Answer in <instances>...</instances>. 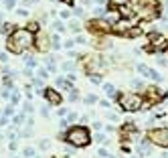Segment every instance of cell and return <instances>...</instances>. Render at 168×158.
<instances>
[{"instance_id": "1", "label": "cell", "mask_w": 168, "mask_h": 158, "mask_svg": "<svg viewBox=\"0 0 168 158\" xmlns=\"http://www.w3.org/2000/svg\"><path fill=\"white\" fill-rule=\"evenodd\" d=\"M33 43H34V37L29 29H16L14 33L8 34V38H6V49L10 53L20 55V53H24L26 49L33 47Z\"/></svg>"}, {"instance_id": "2", "label": "cell", "mask_w": 168, "mask_h": 158, "mask_svg": "<svg viewBox=\"0 0 168 158\" xmlns=\"http://www.w3.org/2000/svg\"><path fill=\"white\" fill-rule=\"evenodd\" d=\"M128 6H130V10L142 20H152L160 14L156 0H128Z\"/></svg>"}, {"instance_id": "3", "label": "cell", "mask_w": 168, "mask_h": 158, "mask_svg": "<svg viewBox=\"0 0 168 158\" xmlns=\"http://www.w3.org/2000/svg\"><path fill=\"white\" fill-rule=\"evenodd\" d=\"M65 142L71 144L73 148H85L91 142V134L85 126H73L65 132Z\"/></svg>"}, {"instance_id": "4", "label": "cell", "mask_w": 168, "mask_h": 158, "mask_svg": "<svg viewBox=\"0 0 168 158\" xmlns=\"http://www.w3.org/2000/svg\"><path fill=\"white\" fill-rule=\"evenodd\" d=\"M118 103H120V107L126 110V111H138L140 107H142V97H140L138 93L128 91V93H120V95H118Z\"/></svg>"}, {"instance_id": "5", "label": "cell", "mask_w": 168, "mask_h": 158, "mask_svg": "<svg viewBox=\"0 0 168 158\" xmlns=\"http://www.w3.org/2000/svg\"><path fill=\"white\" fill-rule=\"evenodd\" d=\"M148 140L154 146H162L168 148V128H154L148 132Z\"/></svg>"}, {"instance_id": "6", "label": "cell", "mask_w": 168, "mask_h": 158, "mask_svg": "<svg viewBox=\"0 0 168 158\" xmlns=\"http://www.w3.org/2000/svg\"><path fill=\"white\" fill-rule=\"evenodd\" d=\"M120 136H122V140H124V142H138V138H140L138 126H136L134 122H128V124L120 130Z\"/></svg>"}, {"instance_id": "7", "label": "cell", "mask_w": 168, "mask_h": 158, "mask_svg": "<svg viewBox=\"0 0 168 158\" xmlns=\"http://www.w3.org/2000/svg\"><path fill=\"white\" fill-rule=\"evenodd\" d=\"M138 73H142L144 77H148V79H154V81H162V75H160L158 71H154L152 67H148V65H144V63H140L138 67Z\"/></svg>"}, {"instance_id": "8", "label": "cell", "mask_w": 168, "mask_h": 158, "mask_svg": "<svg viewBox=\"0 0 168 158\" xmlns=\"http://www.w3.org/2000/svg\"><path fill=\"white\" fill-rule=\"evenodd\" d=\"M43 95H45V99H47L51 105H59V103H61V99H63L61 93H59L57 89H53V87H45Z\"/></svg>"}, {"instance_id": "9", "label": "cell", "mask_w": 168, "mask_h": 158, "mask_svg": "<svg viewBox=\"0 0 168 158\" xmlns=\"http://www.w3.org/2000/svg\"><path fill=\"white\" fill-rule=\"evenodd\" d=\"M146 93H148L150 103H160L166 97V93H162V89H158V87H146Z\"/></svg>"}, {"instance_id": "10", "label": "cell", "mask_w": 168, "mask_h": 158, "mask_svg": "<svg viewBox=\"0 0 168 158\" xmlns=\"http://www.w3.org/2000/svg\"><path fill=\"white\" fill-rule=\"evenodd\" d=\"M34 43H37V49L41 53H45V51H49V49H51V41H49L47 38V34H37V41H34Z\"/></svg>"}, {"instance_id": "11", "label": "cell", "mask_w": 168, "mask_h": 158, "mask_svg": "<svg viewBox=\"0 0 168 158\" xmlns=\"http://www.w3.org/2000/svg\"><path fill=\"white\" fill-rule=\"evenodd\" d=\"M148 154H152V142L150 140H142L138 146V156H148Z\"/></svg>"}, {"instance_id": "12", "label": "cell", "mask_w": 168, "mask_h": 158, "mask_svg": "<svg viewBox=\"0 0 168 158\" xmlns=\"http://www.w3.org/2000/svg\"><path fill=\"white\" fill-rule=\"evenodd\" d=\"M14 24L12 22H0V33H4V34H12L14 33Z\"/></svg>"}, {"instance_id": "13", "label": "cell", "mask_w": 168, "mask_h": 158, "mask_svg": "<svg viewBox=\"0 0 168 158\" xmlns=\"http://www.w3.org/2000/svg\"><path fill=\"white\" fill-rule=\"evenodd\" d=\"M103 91H106L110 97H118V89H115L111 83H103Z\"/></svg>"}, {"instance_id": "14", "label": "cell", "mask_w": 168, "mask_h": 158, "mask_svg": "<svg viewBox=\"0 0 168 158\" xmlns=\"http://www.w3.org/2000/svg\"><path fill=\"white\" fill-rule=\"evenodd\" d=\"M51 29L59 34V33H63V30H65V24H63V20H53V22H51Z\"/></svg>"}, {"instance_id": "15", "label": "cell", "mask_w": 168, "mask_h": 158, "mask_svg": "<svg viewBox=\"0 0 168 158\" xmlns=\"http://www.w3.org/2000/svg\"><path fill=\"white\" fill-rule=\"evenodd\" d=\"M97 95H93V93H89V95H85L83 97V103H87V105H91V103H97Z\"/></svg>"}, {"instance_id": "16", "label": "cell", "mask_w": 168, "mask_h": 158, "mask_svg": "<svg viewBox=\"0 0 168 158\" xmlns=\"http://www.w3.org/2000/svg\"><path fill=\"white\" fill-rule=\"evenodd\" d=\"M69 29H71L73 33H79V30H81V22H79V20H71V22H69Z\"/></svg>"}, {"instance_id": "17", "label": "cell", "mask_w": 168, "mask_h": 158, "mask_svg": "<svg viewBox=\"0 0 168 158\" xmlns=\"http://www.w3.org/2000/svg\"><path fill=\"white\" fill-rule=\"evenodd\" d=\"M51 47H53V49H61V38H59V34H53V38H51Z\"/></svg>"}, {"instance_id": "18", "label": "cell", "mask_w": 168, "mask_h": 158, "mask_svg": "<svg viewBox=\"0 0 168 158\" xmlns=\"http://www.w3.org/2000/svg\"><path fill=\"white\" fill-rule=\"evenodd\" d=\"M69 99H71V101H77V99H79V91H77L75 89V87H71V89H69Z\"/></svg>"}, {"instance_id": "19", "label": "cell", "mask_w": 168, "mask_h": 158, "mask_svg": "<svg viewBox=\"0 0 168 158\" xmlns=\"http://www.w3.org/2000/svg\"><path fill=\"white\" fill-rule=\"evenodd\" d=\"M24 122V114H16V115H12V124L14 126H20Z\"/></svg>"}, {"instance_id": "20", "label": "cell", "mask_w": 168, "mask_h": 158, "mask_svg": "<svg viewBox=\"0 0 168 158\" xmlns=\"http://www.w3.org/2000/svg\"><path fill=\"white\" fill-rule=\"evenodd\" d=\"M22 156H24V158L34 156V148H33V146H26V148H22Z\"/></svg>"}, {"instance_id": "21", "label": "cell", "mask_w": 168, "mask_h": 158, "mask_svg": "<svg viewBox=\"0 0 168 158\" xmlns=\"http://www.w3.org/2000/svg\"><path fill=\"white\" fill-rule=\"evenodd\" d=\"M37 75H38V79H47L49 71H47V69H43V67H37Z\"/></svg>"}, {"instance_id": "22", "label": "cell", "mask_w": 168, "mask_h": 158, "mask_svg": "<svg viewBox=\"0 0 168 158\" xmlns=\"http://www.w3.org/2000/svg\"><path fill=\"white\" fill-rule=\"evenodd\" d=\"M77 118H79V115H77L75 111H69V114L65 115V120H67V124H71V122H77Z\"/></svg>"}, {"instance_id": "23", "label": "cell", "mask_w": 168, "mask_h": 158, "mask_svg": "<svg viewBox=\"0 0 168 158\" xmlns=\"http://www.w3.org/2000/svg\"><path fill=\"white\" fill-rule=\"evenodd\" d=\"M95 140H97L99 144H106V142H107V136L103 134V132H97V134H95Z\"/></svg>"}, {"instance_id": "24", "label": "cell", "mask_w": 168, "mask_h": 158, "mask_svg": "<svg viewBox=\"0 0 168 158\" xmlns=\"http://www.w3.org/2000/svg\"><path fill=\"white\" fill-rule=\"evenodd\" d=\"M2 115H6V118H12V115H14V105H8V107L2 111Z\"/></svg>"}, {"instance_id": "25", "label": "cell", "mask_w": 168, "mask_h": 158, "mask_svg": "<svg viewBox=\"0 0 168 158\" xmlns=\"http://www.w3.org/2000/svg\"><path fill=\"white\" fill-rule=\"evenodd\" d=\"M18 99H20V93L16 89H12V93H10V101H12V103H18Z\"/></svg>"}, {"instance_id": "26", "label": "cell", "mask_w": 168, "mask_h": 158, "mask_svg": "<svg viewBox=\"0 0 168 158\" xmlns=\"http://www.w3.org/2000/svg\"><path fill=\"white\" fill-rule=\"evenodd\" d=\"M26 67H29V69H34V67H37V61H34V57H26Z\"/></svg>"}, {"instance_id": "27", "label": "cell", "mask_w": 168, "mask_h": 158, "mask_svg": "<svg viewBox=\"0 0 168 158\" xmlns=\"http://www.w3.org/2000/svg\"><path fill=\"white\" fill-rule=\"evenodd\" d=\"M132 87H138V89H142V87H144V83H142V81H140V79H132Z\"/></svg>"}, {"instance_id": "28", "label": "cell", "mask_w": 168, "mask_h": 158, "mask_svg": "<svg viewBox=\"0 0 168 158\" xmlns=\"http://www.w3.org/2000/svg\"><path fill=\"white\" fill-rule=\"evenodd\" d=\"M4 6H6L8 10H12V8L16 6V2H14V0H4Z\"/></svg>"}, {"instance_id": "29", "label": "cell", "mask_w": 168, "mask_h": 158, "mask_svg": "<svg viewBox=\"0 0 168 158\" xmlns=\"http://www.w3.org/2000/svg\"><path fill=\"white\" fill-rule=\"evenodd\" d=\"M16 14H18V16H29V10L22 6V8H16Z\"/></svg>"}, {"instance_id": "30", "label": "cell", "mask_w": 168, "mask_h": 158, "mask_svg": "<svg viewBox=\"0 0 168 158\" xmlns=\"http://www.w3.org/2000/svg\"><path fill=\"white\" fill-rule=\"evenodd\" d=\"M75 45H85V37H83V34H77V37H75Z\"/></svg>"}, {"instance_id": "31", "label": "cell", "mask_w": 168, "mask_h": 158, "mask_svg": "<svg viewBox=\"0 0 168 158\" xmlns=\"http://www.w3.org/2000/svg\"><path fill=\"white\" fill-rule=\"evenodd\" d=\"M73 12H75V16H83V12H85V10H83V6H77Z\"/></svg>"}, {"instance_id": "32", "label": "cell", "mask_w": 168, "mask_h": 158, "mask_svg": "<svg viewBox=\"0 0 168 158\" xmlns=\"http://www.w3.org/2000/svg\"><path fill=\"white\" fill-rule=\"evenodd\" d=\"M59 16H61V18H69V16H71V12H69V10H61V12H59Z\"/></svg>"}, {"instance_id": "33", "label": "cell", "mask_w": 168, "mask_h": 158, "mask_svg": "<svg viewBox=\"0 0 168 158\" xmlns=\"http://www.w3.org/2000/svg\"><path fill=\"white\" fill-rule=\"evenodd\" d=\"M63 69H65V71H71V69H73V63H71V61L63 63Z\"/></svg>"}, {"instance_id": "34", "label": "cell", "mask_w": 168, "mask_h": 158, "mask_svg": "<svg viewBox=\"0 0 168 158\" xmlns=\"http://www.w3.org/2000/svg\"><path fill=\"white\" fill-rule=\"evenodd\" d=\"M38 146H41V148H43V150H47L49 146H51V142H49V140H43V142L38 144Z\"/></svg>"}, {"instance_id": "35", "label": "cell", "mask_w": 168, "mask_h": 158, "mask_svg": "<svg viewBox=\"0 0 168 158\" xmlns=\"http://www.w3.org/2000/svg\"><path fill=\"white\" fill-rule=\"evenodd\" d=\"M73 45H75V38H69V41H65V47H67V49H73Z\"/></svg>"}, {"instance_id": "36", "label": "cell", "mask_w": 168, "mask_h": 158, "mask_svg": "<svg viewBox=\"0 0 168 158\" xmlns=\"http://www.w3.org/2000/svg\"><path fill=\"white\" fill-rule=\"evenodd\" d=\"M67 126H69V124H67V120H65V118L59 122V128H61V130H67Z\"/></svg>"}, {"instance_id": "37", "label": "cell", "mask_w": 168, "mask_h": 158, "mask_svg": "<svg viewBox=\"0 0 168 158\" xmlns=\"http://www.w3.org/2000/svg\"><path fill=\"white\" fill-rule=\"evenodd\" d=\"M99 105H101V107H106V110H107V107H111V103H110L107 99H101V101H99Z\"/></svg>"}, {"instance_id": "38", "label": "cell", "mask_w": 168, "mask_h": 158, "mask_svg": "<svg viewBox=\"0 0 168 158\" xmlns=\"http://www.w3.org/2000/svg\"><path fill=\"white\" fill-rule=\"evenodd\" d=\"M71 154H75V148L67 146V148H65V156H71Z\"/></svg>"}, {"instance_id": "39", "label": "cell", "mask_w": 168, "mask_h": 158, "mask_svg": "<svg viewBox=\"0 0 168 158\" xmlns=\"http://www.w3.org/2000/svg\"><path fill=\"white\" fill-rule=\"evenodd\" d=\"M99 156H101V158H110L111 154L107 152V150H103V148H101V150H99Z\"/></svg>"}, {"instance_id": "40", "label": "cell", "mask_w": 168, "mask_h": 158, "mask_svg": "<svg viewBox=\"0 0 168 158\" xmlns=\"http://www.w3.org/2000/svg\"><path fill=\"white\" fill-rule=\"evenodd\" d=\"M37 29H38V24H37V22H30V24H29V30H30V33H34Z\"/></svg>"}, {"instance_id": "41", "label": "cell", "mask_w": 168, "mask_h": 158, "mask_svg": "<svg viewBox=\"0 0 168 158\" xmlns=\"http://www.w3.org/2000/svg\"><path fill=\"white\" fill-rule=\"evenodd\" d=\"M24 111L30 114V111H33V103H24Z\"/></svg>"}, {"instance_id": "42", "label": "cell", "mask_w": 168, "mask_h": 158, "mask_svg": "<svg viewBox=\"0 0 168 158\" xmlns=\"http://www.w3.org/2000/svg\"><path fill=\"white\" fill-rule=\"evenodd\" d=\"M107 120H111V122H118V115H115V114H111V111H110V114H107Z\"/></svg>"}, {"instance_id": "43", "label": "cell", "mask_w": 168, "mask_h": 158, "mask_svg": "<svg viewBox=\"0 0 168 158\" xmlns=\"http://www.w3.org/2000/svg\"><path fill=\"white\" fill-rule=\"evenodd\" d=\"M93 128H95V130H101V128H103V124H101V122H93Z\"/></svg>"}, {"instance_id": "44", "label": "cell", "mask_w": 168, "mask_h": 158, "mask_svg": "<svg viewBox=\"0 0 168 158\" xmlns=\"http://www.w3.org/2000/svg\"><path fill=\"white\" fill-rule=\"evenodd\" d=\"M41 114H43L45 118H47V115H49V110H47V107H41Z\"/></svg>"}, {"instance_id": "45", "label": "cell", "mask_w": 168, "mask_h": 158, "mask_svg": "<svg viewBox=\"0 0 168 158\" xmlns=\"http://www.w3.org/2000/svg\"><path fill=\"white\" fill-rule=\"evenodd\" d=\"M95 2H97V4H103V2H106V0H95Z\"/></svg>"}, {"instance_id": "46", "label": "cell", "mask_w": 168, "mask_h": 158, "mask_svg": "<svg viewBox=\"0 0 168 158\" xmlns=\"http://www.w3.org/2000/svg\"><path fill=\"white\" fill-rule=\"evenodd\" d=\"M12 158H18V156H12Z\"/></svg>"}]
</instances>
